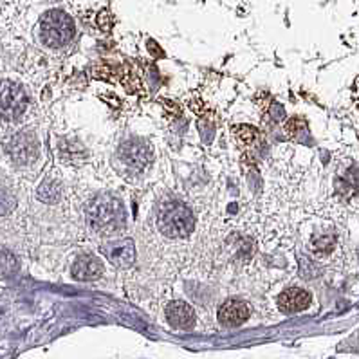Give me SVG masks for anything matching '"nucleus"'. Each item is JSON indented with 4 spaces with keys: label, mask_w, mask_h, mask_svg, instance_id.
<instances>
[{
    "label": "nucleus",
    "mask_w": 359,
    "mask_h": 359,
    "mask_svg": "<svg viewBox=\"0 0 359 359\" xmlns=\"http://www.w3.org/2000/svg\"><path fill=\"white\" fill-rule=\"evenodd\" d=\"M102 253L109 258L110 262L118 267H130L134 264L135 250L132 241H118L109 242L102 245Z\"/></svg>",
    "instance_id": "nucleus-7"
},
{
    "label": "nucleus",
    "mask_w": 359,
    "mask_h": 359,
    "mask_svg": "<svg viewBox=\"0 0 359 359\" xmlns=\"http://www.w3.org/2000/svg\"><path fill=\"white\" fill-rule=\"evenodd\" d=\"M250 318V307L244 302L228 300L219 309V321L226 327H238Z\"/></svg>",
    "instance_id": "nucleus-8"
},
{
    "label": "nucleus",
    "mask_w": 359,
    "mask_h": 359,
    "mask_svg": "<svg viewBox=\"0 0 359 359\" xmlns=\"http://www.w3.org/2000/svg\"><path fill=\"white\" fill-rule=\"evenodd\" d=\"M103 275V264L100 258L93 257H80L72 266V276L81 282H89V280H97Z\"/></svg>",
    "instance_id": "nucleus-11"
},
{
    "label": "nucleus",
    "mask_w": 359,
    "mask_h": 359,
    "mask_svg": "<svg viewBox=\"0 0 359 359\" xmlns=\"http://www.w3.org/2000/svg\"><path fill=\"white\" fill-rule=\"evenodd\" d=\"M159 228L168 237H188L191 229H194V217H191L190 210L184 204L172 201V203H166L161 206Z\"/></svg>",
    "instance_id": "nucleus-3"
},
{
    "label": "nucleus",
    "mask_w": 359,
    "mask_h": 359,
    "mask_svg": "<svg viewBox=\"0 0 359 359\" xmlns=\"http://www.w3.org/2000/svg\"><path fill=\"white\" fill-rule=\"evenodd\" d=\"M235 135H237V140L241 143L253 144L260 137V132L255 127H250V125H241V127L235 128Z\"/></svg>",
    "instance_id": "nucleus-13"
},
{
    "label": "nucleus",
    "mask_w": 359,
    "mask_h": 359,
    "mask_svg": "<svg viewBox=\"0 0 359 359\" xmlns=\"http://www.w3.org/2000/svg\"><path fill=\"white\" fill-rule=\"evenodd\" d=\"M18 269V262L15 255L9 251H0V276H11Z\"/></svg>",
    "instance_id": "nucleus-12"
},
{
    "label": "nucleus",
    "mask_w": 359,
    "mask_h": 359,
    "mask_svg": "<svg viewBox=\"0 0 359 359\" xmlns=\"http://www.w3.org/2000/svg\"><path fill=\"white\" fill-rule=\"evenodd\" d=\"M166 320L170 321V325L175 329H191L195 323V313L194 309L184 302H172L166 307Z\"/></svg>",
    "instance_id": "nucleus-9"
},
{
    "label": "nucleus",
    "mask_w": 359,
    "mask_h": 359,
    "mask_svg": "<svg viewBox=\"0 0 359 359\" xmlns=\"http://www.w3.org/2000/svg\"><path fill=\"white\" fill-rule=\"evenodd\" d=\"M307 128V121H305L304 118H292L289 119L287 125H285V132H287V135H291V137H294L298 132L305 130Z\"/></svg>",
    "instance_id": "nucleus-15"
},
{
    "label": "nucleus",
    "mask_w": 359,
    "mask_h": 359,
    "mask_svg": "<svg viewBox=\"0 0 359 359\" xmlns=\"http://www.w3.org/2000/svg\"><path fill=\"white\" fill-rule=\"evenodd\" d=\"M89 224L100 233H116L125 226V212L118 199L103 195L90 204L87 212Z\"/></svg>",
    "instance_id": "nucleus-1"
},
{
    "label": "nucleus",
    "mask_w": 359,
    "mask_h": 359,
    "mask_svg": "<svg viewBox=\"0 0 359 359\" xmlns=\"http://www.w3.org/2000/svg\"><path fill=\"white\" fill-rule=\"evenodd\" d=\"M27 107H29V100L20 85H15L11 81L0 83V118H20L27 110Z\"/></svg>",
    "instance_id": "nucleus-4"
},
{
    "label": "nucleus",
    "mask_w": 359,
    "mask_h": 359,
    "mask_svg": "<svg viewBox=\"0 0 359 359\" xmlns=\"http://www.w3.org/2000/svg\"><path fill=\"white\" fill-rule=\"evenodd\" d=\"M74 36V22L65 11H49L40 20V39L49 47H62Z\"/></svg>",
    "instance_id": "nucleus-2"
},
{
    "label": "nucleus",
    "mask_w": 359,
    "mask_h": 359,
    "mask_svg": "<svg viewBox=\"0 0 359 359\" xmlns=\"http://www.w3.org/2000/svg\"><path fill=\"white\" fill-rule=\"evenodd\" d=\"M15 206H17V201H15L13 194L6 190L4 187H0V217L9 215L15 210Z\"/></svg>",
    "instance_id": "nucleus-14"
},
{
    "label": "nucleus",
    "mask_w": 359,
    "mask_h": 359,
    "mask_svg": "<svg viewBox=\"0 0 359 359\" xmlns=\"http://www.w3.org/2000/svg\"><path fill=\"white\" fill-rule=\"evenodd\" d=\"M332 244H334V238L330 237V235H327V237H320V238H316V241H313L314 250H316L318 253H329V251L332 250Z\"/></svg>",
    "instance_id": "nucleus-17"
},
{
    "label": "nucleus",
    "mask_w": 359,
    "mask_h": 359,
    "mask_svg": "<svg viewBox=\"0 0 359 359\" xmlns=\"http://www.w3.org/2000/svg\"><path fill=\"white\" fill-rule=\"evenodd\" d=\"M8 152L11 159L17 163H29L39 154V143L34 140V135L31 132H20V134L13 135L8 143Z\"/></svg>",
    "instance_id": "nucleus-6"
},
{
    "label": "nucleus",
    "mask_w": 359,
    "mask_h": 359,
    "mask_svg": "<svg viewBox=\"0 0 359 359\" xmlns=\"http://www.w3.org/2000/svg\"><path fill=\"white\" fill-rule=\"evenodd\" d=\"M60 195V190L55 187V184H49V182H43L42 188H40V197L42 199H46L47 203H56V199H58Z\"/></svg>",
    "instance_id": "nucleus-16"
},
{
    "label": "nucleus",
    "mask_w": 359,
    "mask_h": 359,
    "mask_svg": "<svg viewBox=\"0 0 359 359\" xmlns=\"http://www.w3.org/2000/svg\"><path fill=\"white\" fill-rule=\"evenodd\" d=\"M97 24H100V27L102 29H110V26H112V18H110L109 11H105V13H100V17H97Z\"/></svg>",
    "instance_id": "nucleus-18"
},
{
    "label": "nucleus",
    "mask_w": 359,
    "mask_h": 359,
    "mask_svg": "<svg viewBox=\"0 0 359 359\" xmlns=\"http://www.w3.org/2000/svg\"><path fill=\"white\" fill-rule=\"evenodd\" d=\"M119 157L125 165L134 172H143L152 159V152L141 141H127L119 148Z\"/></svg>",
    "instance_id": "nucleus-5"
},
{
    "label": "nucleus",
    "mask_w": 359,
    "mask_h": 359,
    "mask_svg": "<svg viewBox=\"0 0 359 359\" xmlns=\"http://www.w3.org/2000/svg\"><path fill=\"white\" fill-rule=\"evenodd\" d=\"M309 304H311V294L305 289H285L278 296V307L283 313H300V311L307 309Z\"/></svg>",
    "instance_id": "nucleus-10"
}]
</instances>
